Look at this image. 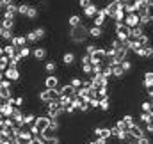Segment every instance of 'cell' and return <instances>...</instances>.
Listing matches in <instances>:
<instances>
[{"instance_id": "obj_1", "label": "cell", "mask_w": 153, "mask_h": 144, "mask_svg": "<svg viewBox=\"0 0 153 144\" xmlns=\"http://www.w3.org/2000/svg\"><path fill=\"white\" fill-rule=\"evenodd\" d=\"M87 36H89V29H87L84 23H80L78 27L71 29V32H70V39H71L73 43H76V45L82 43V41H85Z\"/></svg>"}, {"instance_id": "obj_2", "label": "cell", "mask_w": 153, "mask_h": 144, "mask_svg": "<svg viewBox=\"0 0 153 144\" xmlns=\"http://www.w3.org/2000/svg\"><path fill=\"white\" fill-rule=\"evenodd\" d=\"M89 82H91V87H93V89H96V91L109 89V80H107L103 75H93Z\"/></svg>"}, {"instance_id": "obj_3", "label": "cell", "mask_w": 153, "mask_h": 144, "mask_svg": "<svg viewBox=\"0 0 153 144\" xmlns=\"http://www.w3.org/2000/svg\"><path fill=\"white\" fill-rule=\"evenodd\" d=\"M105 59H107V55H105V48H98L93 55H89V64L91 66H96V64H105Z\"/></svg>"}, {"instance_id": "obj_4", "label": "cell", "mask_w": 153, "mask_h": 144, "mask_svg": "<svg viewBox=\"0 0 153 144\" xmlns=\"http://www.w3.org/2000/svg\"><path fill=\"white\" fill-rule=\"evenodd\" d=\"M128 36H130V29L125 23H116V39H119L123 43L128 39Z\"/></svg>"}, {"instance_id": "obj_5", "label": "cell", "mask_w": 153, "mask_h": 144, "mask_svg": "<svg viewBox=\"0 0 153 144\" xmlns=\"http://www.w3.org/2000/svg\"><path fill=\"white\" fill-rule=\"evenodd\" d=\"M11 93H13V89H11V82L4 78V80L0 82V98H2L4 102H7V100L11 98Z\"/></svg>"}, {"instance_id": "obj_6", "label": "cell", "mask_w": 153, "mask_h": 144, "mask_svg": "<svg viewBox=\"0 0 153 144\" xmlns=\"http://www.w3.org/2000/svg\"><path fill=\"white\" fill-rule=\"evenodd\" d=\"M14 144H34V137L29 134V130H22L20 132V135L14 139Z\"/></svg>"}, {"instance_id": "obj_7", "label": "cell", "mask_w": 153, "mask_h": 144, "mask_svg": "<svg viewBox=\"0 0 153 144\" xmlns=\"http://www.w3.org/2000/svg\"><path fill=\"white\" fill-rule=\"evenodd\" d=\"M57 98H59L57 93L55 91H50V89H45V91L39 93V102H43V103H50V102H53Z\"/></svg>"}, {"instance_id": "obj_8", "label": "cell", "mask_w": 153, "mask_h": 144, "mask_svg": "<svg viewBox=\"0 0 153 144\" xmlns=\"http://www.w3.org/2000/svg\"><path fill=\"white\" fill-rule=\"evenodd\" d=\"M128 132V135H130V139H141V137H144L146 135V132H144V128L141 126V125H134L130 130H126Z\"/></svg>"}, {"instance_id": "obj_9", "label": "cell", "mask_w": 153, "mask_h": 144, "mask_svg": "<svg viewBox=\"0 0 153 144\" xmlns=\"http://www.w3.org/2000/svg\"><path fill=\"white\" fill-rule=\"evenodd\" d=\"M34 126L38 128V132L41 134V132H45V130L50 126V119H48L46 116H38L36 121H34Z\"/></svg>"}, {"instance_id": "obj_10", "label": "cell", "mask_w": 153, "mask_h": 144, "mask_svg": "<svg viewBox=\"0 0 153 144\" xmlns=\"http://www.w3.org/2000/svg\"><path fill=\"white\" fill-rule=\"evenodd\" d=\"M4 78L9 80L11 84H13V82H18V80H20V70H16V68H7V70L4 71Z\"/></svg>"}, {"instance_id": "obj_11", "label": "cell", "mask_w": 153, "mask_h": 144, "mask_svg": "<svg viewBox=\"0 0 153 144\" xmlns=\"http://www.w3.org/2000/svg\"><path fill=\"white\" fill-rule=\"evenodd\" d=\"M45 87L50 89V91H55V89L59 87V76H55V75H48V76L45 78Z\"/></svg>"}, {"instance_id": "obj_12", "label": "cell", "mask_w": 153, "mask_h": 144, "mask_svg": "<svg viewBox=\"0 0 153 144\" xmlns=\"http://www.w3.org/2000/svg\"><path fill=\"white\" fill-rule=\"evenodd\" d=\"M128 29H134V27H137L139 25V16L134 13V14H126L125 16V22H123Z\"/></svg>"}, {"instance_id": "obj_13", "label": "cell", "mask_w": 153, "mask_h": 144, "mask_svg": "<svg viewBox=\"0 0 153 144\" xmlns=\"http://www.w3.org/2000/svg\"><path fill=\"white\" fill-rule=\"evenodd\" d=\"M98 11H100V7H98L96 4H93V2H91V4L84 9V16H85V18H94V16L98 14Z\"/></svg>"}, {"instance_id": "obj_14", "label": "cell", "mask_w": 153, "mask_h": 144, "mask_svg": "<svg viewBox=\"0 0 153 144\" xmlns=\"http://www.w3.org/2000/svg\"><path fill=\"white\" fill-rule=\"evenodd\" d=\"M105 20H107V16H105V14H103V11L100 9V11H98V14L93 18V27H100V29H102V27L105 25Z\"/></svg>"}, {"instance_id": "obj_15", "label": "cell", "mask_w": 153, "mask_h": 144, "mask_svg": "<svg viewBox=\"0 0 153 144\" xmlns=\"http://www.w3.org/2000/svg\"><path fill=\"white\" fill-rule=\"evenodd\" d=\"M2 52H4V55H5V57H9V59H11V57H14V55L18 53V48H14L11 43H7V45H4V46H2Z\"/></svg>"}, {"instance_id": "obj_16", "label": "cell", "mask_w": 153, "mask_h": 144, "mask_svg": "<svg viewBox=\"0 0 153 144\" xmlns=\"http://www.w3.org/2000/svg\"><path fill=\"white\" fill-rule=\"evenodd\" d=\"M144 34V29L141 27V25H137V27H134V29H130V36L128 39H132V41H137L139 37Z\"/></svg>"}, {"instance_id": "obj_17", "label": "cell", "mask_w": 153, "mask_h": 144, "mask_svg": "<svg viewBox=\"0 0 153 144\" xmlns=\"http://www.w3.org/2000/svg\"><path fill=\"white\" fill-rule=\"evenodd\" d=\"M14 20H16V18H2L0 27H2L4 30H13V29H14Z\"/></svg>"}, {"instance_id": "obj_18", "label": "cell", "mask_w": 153, "mask_h": 144, "mask_svg": "<svg viewBox=\"0 0 153 144\" xmlns=\"http://www.w3.org/2000/svg\"><path fill=\"white\" fill-rule=\"evenodd\" d=\"M143 85H144L146 89H152V87H153V71H146V73H144Z\"/></svg>"}, {"instance_id": "obj_19", "label": "cell", "mask_w": 153, "mask_h": 144, "mask_svg": "<svg viewBox=\"0 0 153 144\" xmlns=\"http://www.w3.org/2000/svg\"><path fill=\"white\" fill-rule=\"evenodd\" d=\"M82 23V18L78 16V14H71L70 18H68V25L71 27V29H75V27H78Z\"/></svg>"}, {"instance_id": "obj_20", "label": "cell", "mask_w": 153, "mask_h": 144, "mask_svg": "<svg viewBox=\"0 0 153 144\" xmlns=\"http://www.w3.org/2000/svg\"><path fill=\"white\" fill-rule=\"evenodd\" d=\"M32 55H34V59H38V61H43L45 57H46V50L43 48V46H38L34 52H30Z\"/></svg>"}, {"instance_id": "obj_21", "label": "cell", "mask_w": 153, "mask_h": 144, "mask_svg": "<svg viewBox=\"0 0 153 144\" xmlns=\"http://www.w3.org/2000/svg\"><path fill=\"white\" fill-rule=\"evenodd\" d=\"M62 62H64L66 66H71V64L75 62V53H73V52H66V53L62 55Z\"/></svg>"}, {"instance_id": "obj_22", "label": "cell", "mask_w": 153, "mask_h": 144, "mask_svg": "<svg viewBox=\"0 0 153 144\" xmlns=\"http://www.w3.org/2000/svg\"><path fill=\"white\" fill-rule=\"evenodd\" d=\"M89 36L94 37V39H100V37L103 36V29H100V27H91V29H89Z\"/></svg>"}, {"instance_id": "obj_23", "label": "cell", "mask_w": 153, "mask_h": 144, "mask_svg": "<svg viewBox=\"0 0 153 144\" xmlns=\"http://www.w3.org/2000/svg\"><path fill=\"white\" fill-rule=\"evenodd\" d=\"M144 16H146V18H150V20L153 22V0H148L146 9H144Z\"/></svg>"}, {"instance_id": "obj_24", "label": "cell", "mask_w": 153, "mask_h": 144, "mask_svg": "<svg viewBox=\"0 0 153 144\" xmlns=\"http://www.w3.org/2000/svg\"><path fill=\"white\" fill-rule=\"evenodd\" d=\"M36 117H38V116L32 114V112H30V114H25V116H23V126H25V125H34Z\"/></svg>"}, {"instance_id": "obj_25", "label": "cell", "mask_w": 153, "mask_h": 144, "mask_svg": "<svg viewBox=\"0 0 153 144\" xmlns=\"http://www.w3.org/2000/svg\"><path fill=\"white\" fill-rule=\"evenodd\" d=\"M111 71H112V76H116V78H121V76L125 75L119 64H116V66H111Z\"/></svg>"}, {"instance_id": "obj_26", "label": "cell", "mask_w": 153, "mask_h": 144, "mask_svg": "<svg viewBox=\"0 0 153 144\" xmlns=\"http://www.w3.org/2000/svg\"><path fill=\"white\" fill-rule=\"evenodd\" d=\"M123 11H125V16H126V14H134V13H135L134 2H125V7H123Z\"/></svg>"}, {"instance_id": "obj_27", "label": "cell", "mask_w": 153, "mask_h": 144, "mask_svg": "<svg viewBox=\"0 0 153 144\" xmlns=\"http://www.w3.org/2000/svg\"><path fill=\"white\" fill-rule=\"evenodd\" d=\"M29 7H30V5H29V4H25V2H23V4H18V14H20V16H27Z\"/></svg>"}, {"instance_id": "obj_28", "label": "cell", "mask_w": 153, "mask_h": 144, "mask_svg": "<svg viewBox=\"0 0 153 144\" xmlns=\"http://www.w3.org/2000/svg\"><path fill=\"white\" fill-rule=\"evenodd\" d=\"M36 16H38V9L30 5V7H29V13H27V16H25V18H27L29 22H34V20H36Z\"/></svg>"}, {"instance_id": "obj_29", "label": "cell", "mask_w": 153, "mask_h": 144, "mask_svg": "<svg viewBox=\"0 0 153 144\" xmlns=\"http://www.w3.org/2000/svg\"><path fill=\"white\" fill-rule=\"evenodd\" d=\"M98 107L102 108L103 112H107V110L111 108V98H102V100H100V105H98Z\"/></svg>"}, {"instance_id": "obj_30", "label": "cell", "mask_w": 153, "mask_h": 144, "mask_svg": "<svg viewBox=\"0 0 153 144\" xmlns=\"http://www.w3.org/2000/svg\"><path fill=\"white\" fill-rule=\"evenodd\" d=\"M112 18H114L116 23H123V22H125V11H116Z\"/></svg>"}, {"instance_id": "obj_31", "label": "cell", "mask_w": 153, "mask_h": 144, "mask_svg": "<svg viewBox=\"0 0 153 144\" xmlns=\"http://www.w3.org/2000/svg\"><path fill=\"white\" fill-rule=\"evenodd\" d=\"M139 121H141V123H144V125L152 123V114H148V112H141V116H139Z\"/></svg>"}, {"instance_id": "obj_32", "label": "cell", "mask_w": 153, "mask_h": 144, "mask_svg": "<svg viewBox=\"0 0 153 144\" xmlns=\"http://www.w3.org/2000/svg\"><path fill=\"white\" fill-rule=\"evenodd\" d=\"M55 70H57V64H55L53 61H48V62L45 64V71L46 73H53Z\"/></svg>"}, {"instance_id": "obj_33", "label": "cell", "mask_w": 153, "mask_h": 144, "mask_svg": "<svg viewBox=\"0 0 153 144\" xmlns=\"http://www.w3.org/2000/svg\"><path fill=\"white\" fill-rule=\"evenodd\" d=\"M98 50V46H96V43H89L87 46H85V55H93L94 52Z\"/></svg>"}, {"instance_id": "obj_34", "label": "cell", "mask_w": 153, "mask_h": 144, "mask_svg": "<svg viewBox=\"0 0 153 144\" xmlns=\"http://www.w3.org/2000/svg\"><path fill=\"white\" fill-rule=\"evenodd\" d=\"M18 55H20L22 59H27V57L30 55V48H29V46H23V48H20V50H18Z\"/></svg>"}, {"instance_id": "obj_35", "label": "cell", "mask_w": 153, "mask_h": 144, "mask_svg": "<svg viewBox=\"0 0 153 144\" xmlns=\"http://www.w3.org/2000/svg\"><path fill=\"white\" fill-rule=\"evenodd\" d=\"M32 32L36 34V37H38V41H39V39H43V37L46 36V30H45V27H38V29H34Z\"/></svg>"}, {"instance_id": "obj_36", "label": "cell", "mask_w": 153, "mask_h": 144, "mask_svg": "<svg viewBox=\"0 0 153 144\" xmlns=\"http://www.w3.org/2000/svg\"><path fill=\"white\" fill-rule=\"evenodd\" d=\"M70 85L73 87V89H80L82 87V78H78V76H75V78H71V82H70Z\"/></svg>"}, {"instance_id": "obj_37", "label": "cell", "mask_w": 153, "mask_h": 144, "mask_svg": "<svg viewBox=\"0 0 153 144\" xmlns=\"http://www.w3.org/2000/svg\"><path fill=\"white\" fill-rule=\"evenodd\" d=\"M13 37H14L13 30H4V29H2V39H4V41H9V43H11Z\"/></svg>"}, {"instance_id": "obj_38", "label": "cell", "mask_w": 153, "mask_h": 144, "mask_svg": "<svg viewBox=\"0 0 153 144\" xmlns=\"http://www.w3.org/2000/svg\"><path fill=\"white\" fill-rule=\"evenodd\" d=\"M119 66H121V70H123V73H128L130 70H132V62H130L128 59H126V61H123V62H121Z\"/></svg>"}, {"instance_id": "obj_39", "label": "cell", "mask_w": 153, "mask_h": 144, "mask_svg": "<svg viewBox=\"0 0 153 144\" xmlns=\"http://www.w3.org/2000/svg\"><path fill=\"white\" fill-rule=\"evenodd\" d=\"M109 137H112L111 128H109V126H103V128H102V137H100V139H105V141H107Z\"/></svg>"}, {"instance_id": "obj_40", "label": "cell", "mask_w": 153, "mask_h": 144, "mask_svg": "<svg viewBox=\"0 0 153 144\" xmlns=\"http://www.w3.org/2000/svg\"><path fill=\"white\" fill-rule=\"evenodd\" d=\"M25 41H27V43H38V37H36V34L30 30V32L25 34Z\"/></svg>"}, {"instance_id": "obj_41", "label": "cell", "mask_w": 153, "mask_h": 144, "mask_svg": "<svg viewBox=\"0 0 153 144\" xmlns=\"http://www.w3.org/2000/svg\"><path fill=\"white\" fill-rule=\"evenodd\" d=\"M141 108H143V112H148V114H152V103H150V100L143 102V103H141Z\"/></svg>"}, {"instance_id": "obj_42", "label": "cell", "mask_w": 153, "mask_h": 144, "mask_svg": "<svg viewBox=\"0 0 153 144\" xmlns=\"http://www.w3.org/2000/svg\"><path fill=\"white\" fill-rule=\"evenodd\" d=\"M50 128H52L53 132H57V130L61 128V125H59V119H50Z\"/></svg>"}, {"instance_id": "obj_43", "label": "cell", "mask_w": 153, "mask_h": 144, "mask_svg": "<svg viewBox=\"0 0 153 144\" xmlns=\"http://www.w3.org/2000/svg\"><path fill=\"white\" fill-rule=\"evenodd\" d=\"M135 143H137V144H152V139H150L148 135H144V137H141V139H137Z\"/></svg>"}, {"instance_id": "obj_44", "label": "cell", "mask_w": 153, "mask_h": 144, "mask_svg": "<svg viewBox=\"0 0 153 144\" xmlns=\"http://www.w3.org/2000/svg\"><path fill=\"white\" fill-rule=\"evenodd\" d=\"M93 135H94L96 139H100V137H102V126H94V128H93Z\"/></svg>"}, {"instance_id": "obj_45", "label": "cell", "mask_w": 153, "mask_h": 144, "mask_svg": "<svg viewBox=\"0 0 153 144\" xmlns=\"http://www.w3.org/2000/svg\"><path fill=\"white\" fill-rule=\"evenodd\" d=\"M116 128H117V130H126V125H125V121H123V119H119V121L116 123Z\"/></svg>"}, {"instance_id": "obj_46", "label": "cell", "mask_w": 153, "mask_h": 144, "mask_svg": "<svg viewBox=\"0 0 153 144\" xmlns=\"http://www.w3.org/2000/svg\"><path fill=\"white\" fill-rule=\"evenodd\" d=\"M91 68H93L91 64H82V71L85 73V75H91Z\"/></svg>"}, {"instance_id": "obj_47", "label": "cell", "mask_w": 153, "mask_h": 144, "mask_svg": "<svg viewBox=\"0 0 153 144\" xmlns=\"http://www.w3.org/2000/svg\"><path fill=\"white\" fill-rule=\"evenodd\" d=\"M89 4H91V0H80V2H78V5H80L82 9H85V7H87Z\"/></svg>"}, {"instance_id": "obj_48", "label": "cell", "mask_w": 153, "mask_h": 144, "mask_svg": "<svg viewBox=\"0 0 153 144\" xmlns=\"http://www.w3.org/2000/svg\"><path fill=\"white\" fill-rule=\"evenodd\" d=\"M144 132H146V134H153V123H148V125L144 126Z\"/></svg>"}, {"instance_id": "obj_49", "label": "cell", "mask_w": 153, "mask_h": 144, "mask_svg": "<svg viewBox=\"0 0 153 144\" xmlns=\"http://www.w3.org/2000/svg\"><path fill=\"white\" fill-rule=\"evenodd\" d=\"M82 64H89V55H82V59H80V66Z\"/></svg>"}, {"instance_id": "obj_50", "label": "cell", "mask_w": 153, "mask_h": 144, "mask_svg": "<svg viewBox=\"0 0 153 144\" xmlns=\"http://www.w3.org/2000/svg\"><path fill=\"white\" fill-rule=\"evenodd\" d=\"M94 144H107L105 139H94Z\"/></svg>"}, {"instance_id": "obj_51", "label": "cell", "mask_w": 153, "mask_h": 144, "mask_svg": "<svg viewBox=\"0 0 153 144\" xmlns=\"http://www.w3.org/2000/svg\"><path fill=\"white\" fill-rule=\"evenodd\" d=\"M148 94H150V98L153 100V87H152V89H148Z\"/></svg>"}, {"instance_id": "obj_52", "label": "cell", "mask_w": 153, "mask_h": 144, "mask_svg": "<svg viewBox=\"0 0 153 144\" xmlns=\"http://www.w3.org/2000/svg\"><path fill=\"white\" fill-rule=\"evenodd\" d=\"M2 144H14V141H5V143H2Z\"/></svg>"}, {"instance_id": "obj_53", "label": "cell", "mask_w": 153, "mask_h": 144, "mask_svg": "<svg viewBox=\"0 0 153 144\" xmlns=\"http://www.w3.org/2000/svg\"><path fill=\"white\" fill-rule=\"evenodd\" d=\"M0 9H4V0H0Z\"/></svg>"}, {"instance_id": "obj_54", "label": "cell", "mask_w": 153, "mask_h": 144, "mask_svg": "<svg viewBox=\"0 0 153 144\" xmlns=\"http://www.w3.org/2000/svg\"><path fill=\"white\" fill-rule=\"evenodd\" d=\"M2 123H4V117H2V114H0V126H2Z\"/></svg>"}, {"instance_id": "obj_55", "label": "cell", "mask_w": 153, "mask_h": 144, "mask_svg": "<svg viewBox=\"0 0 153 144\" xmlns=\"http://www.w3.org/2000/svg\"><path fill=\"white\" fill-rule=\"evenodd\" d=\"M2 80H4V73L0 71V82H2Z\"/></svg>"}, {"instance_id": "obj_56", "label": "cell", "mask_w": 153, "mask_h": 144, "mask_svg": "<svg viewBox=\"0 0 153 144\" xmlns=\"http://www.w3.org/2000/svg\"><path fill=\"white\" fill-rule=\"evenodd\" d=\"M2 103H4V100H2V98H0V107H2Z\"/></svg>"}, {"instance_id": "obj_57", "label": "cell", "mask_w": 153, "mask_h": 144, "mask_svg": "<svg viewBox=\"0 0 153 144\" xmlns=\"http://www.w3.org/2000/svg\"><path fill=\"white\" fill-rule=\"evenodd\" d=\"M0 37H2V27H0Z\"/></svg>"}, {"instance_id": "obj_58", "label": "cell", "mask_w": 153, "mask_h": 144, "mask_svg": "<svg viewBox=\"0 0 153 144\" xmlns=\"http://www.w3.org/2000/svg\"><path fill=\"white\" fill-rule=\"evenodd\" d=\"M152 123H153V110H152Z\"/></svg>"}, {"instance_id": "obj_59", "label": "cell", "mask_w": 153, "mask_h": 144, "mask_svg": "<svg viewBox=\"0 0 153 144\" xmlns=\"http://www.w3.org/2000/svg\"><path fill=\"white\" fill-rule=\"evenodd\" d=\"M130 144H137V143H135V141H132V143H130Z\"/></svg>"}, {"instance_id": "obj_60", "label": "cell", "mask_w": 153, "mask_h": 144, "mask_svg": "<svg viewBox=\"0 0 153 144\" xmlns=\"http://www.w3.org/2000/svg\"><path fill=\"white\" fill-rule=\"evenodd\" d=\"M45 144H46V143H45Z\"/></svg>"}]
</instances>
